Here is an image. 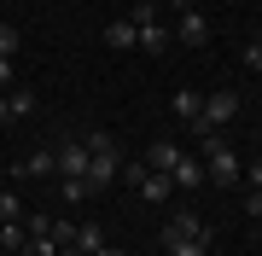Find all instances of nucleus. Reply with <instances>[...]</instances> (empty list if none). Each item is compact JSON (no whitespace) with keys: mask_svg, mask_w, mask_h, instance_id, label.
Segmentation results:
<instances>
[{"mask_svg":"<svg viewBox=\"0 0 262 256\" xmlns=\"http://www.w3.org/2000/svg\"><path fill=\"white\" fill-rule=\"evenodd\" d=\"M88 192H94V187H88V175H64V198H70V204H82Z\"/></svg>","mask_w":262,"mask_h":256,"instance_id":"nucleus-20","label":"nucleus"},{"mask_svg":"<svg viewBox=\"0 0 262 256\" xmlns=\"http://www.w3.org/2000/svg\"><path fill=\"white\" fill-rule=\"evenodd\" d=\"M181 157H187V152H181L175 140H151V152H146V169H158V175H169V169H175Z\"/></svg>","mask_w":262,"mask_h":256,"instance_id":"nucleus-10","label":"nucleus"},{"mask_svg":"<svg viewBox=\"0 0 262 256\" xmlns=\"http://www.w3.org/2000/svg\"><path fill=\"white\" fill-rule=\"evenodd\" d=\"M140 53H151V58L169 53V29H163V24H146V29H140Z\"/></svg>","mask_w":262,"mask_h":256,"instance_id":"nucleus-15","label":"nucleus"},{"mask_svg":"<svg viewBox=\"0 0 262 256\" xmlns=\"http://www.w3.org/2000/svg\"><path fill=\"white\" fill-rule=\"evenodd\" d=\"M233 117H239V94H233V87H215V94H204V134L227 128Z\"/></svg>","mask_w":262,"mask_h":256,"instance_id":"nucleus-3","label":"nucleus"},{"mask_svg":"<svg viewBox=\"0 0 262 256\" xmlns=\"http://www.w3.org/2000/svg\"><path fill=\"white\" fill-rule=\"evenodd\" d=\"M18 47H24V35L12 24H0V58H18Z\"/></svg>","mask_w":262,"mask_h":256,"instance_id":"nucleus-18","label":"nucleus"},{"mask_svg":"<svg viewBox=\"0 0 262 256\" xmlns=\"http://www.w3.org/2000/svg\"><path fill=\"white\" fill-rule=\"evenodd\" d=\"M6 111H12V123L35 117V94H29V87H12V94H6Z\"/></svg>","mask_w":262,"mask_h":256,"instance_id":"nucleus-13","label":"nucleus"},{"mask_svg":"<svg viewBox=\"0 0 262 256\" xmlns=\"http://www.w3.org/2000/svg\"><path fill=\"white\" fill-rule=\"evenodd\" d=\"M169 105H175V117H181L187 128H198V134H204V94H198V87H181Z\"/></svg>","mask_w":262,"mask_h":256,"instance_id":"nucleus-6","label":"nucleus"},{"mask_svg":"<svg viewBox=\"0 0 262 256\" xmlns=\"http://www.w3.org/2000/svg\"><path fill=\"white\" fill-rule=\"evenodd\" d=\"M122 175H128V187L140 192L146 204H169V192H175V180L158 175V169H146V163H134V169H122Z\"/></svg>","mask_w":262,"mask_h":256,"instance_id":"nucleus-2","label":"nucleus"},{"mask_svg":"<svg viewBox=\"0 0 262 256\" xmlns=\"http://www.w3.org/2000/svg\"><path fill=\"white\" fill-rule=\"evenodd\" d=\"M122 175V152H117V146H111V152H88V187H111V180Z\"/></svg>","mask_w":262,"mask_h":256,"instance_id":"nucleus-5","label":"nucleus"},{"mask_svg":"<svg viewBox=\"0 0 262 256\" xmlns=\"http://www.w3.org/2000/svg\"><path fill=\"white\" fill-rule=\"evenodd\" d=\"M0 175H6V169H0Z\"/></svg>","mask_w":262,"mask_h":256,"instance_id":"nucleus-33","label":"nucleus"},{"mask_svg":"<svg viewBox=\"0 0 262 256\" xmlns=\"http://www.w3.org/2000/svg\"><path fill=\"white\" fill-rule=\"evenodd\" d=\"M192 239H215V233H210V221H198V216H169V221H163V250L192 245Z\"/></svg>","mask_w":262,"mask_h":256,"instance_id":"nucleus-4","label":"nucleus"},{"mask_svg":"<svg viewBox=\"0 0 262 256\" xmlns=\"http://www.w3.org/2000/svg\"><path fill=\"white\" fill-rule=\"evenodd\" d=\"M169 256H215V239H192V245H175Z\"/></svg>","mask_w":262,"mask_h":256,"instance_id":"nucleus-21","label":"nucleus"},{"mask_svg":"<svg viewBox=\"0 0 262 256\" xmlns=\"http://www.w3.org/2000/svg\"><path fill=\"white\" fill-rule=\"evenodd\" d=\"M53 239L58 245H76V221H53Z\"/></svg>","mask_w":262,"mask_h":256,"instance_id":"nucleus-25","label":"nucleus"},{"mask_svg":"<svg viewBox=\"0 0 262 256\" xmlns=\"http://www.w3.org/2000/svg\"><path fill=\"white\" fill-rule=\"evenodd\" d=\"M187 6H198V0H175V12H187Z\"/></svg>","mask_w":262,"mask_h":256,"instance_id":"nucleus-31","label":"nucleus"},{"mask_svg":"<svg viewBox=\"0 0 262 256\" xmlns=\"http://www.w3.org/2000/svg\"><path fill=\"white\" fill-rule=\"evenodd\" d=\"M53 163H58V175H88V140H58Z\"/></svg>","mask_w":262,"mask_h":256,"instance_id":"nucleus-7","label":"nucleus"},{"mask_svg":"<svg viewBox=\"0 0 262 256\" xmlns=\"http://www.w3.org/2000/svg\"><path fill=\"white\" fill-rule=\"evenodd\" d=\"M24 239H29L24 221H0V250H6V256H18V250H24Z\"/></svg>","mask_w":262,"mask_h":256,"instance_id":"nucleus-14","label":"nucleus"},{"mask_svg":"<svg viewBox=\"0 0 262 256\" xmlns=\"http://www.w3.org/2000/svg\"><path fill=\"white\" fill-rule=\"evenodd\" d=\"M245 180V163L233 157V146H222L215 134H204V187H227L233 192Z\"/></svg>","mask_w":262,"mask_h":256,"instance_id":"nucleus-1","label":"nucleus"},{"mask_svg":"<svg viewBox=\"0 0 262 256\" xmlns=\"http://www.w3.org/2000/svg\"><path fill=\"white\" fill-rule=\"evenodd\" d=\"M94 256H128V250H117V245H99V250H94Z\"/></svg>","mask_w":262,"mask_h":256,"instance_id":"nucleus-29","label":"nucleus"},{"mask_svg":"<svg viewBox=\"0 0 262 256\" xmlns=\"http://www.w3.org/2000/svg\"><path fill=\"white\" fill-rule=\"evenodd\" d=\"M245 216H262V187H245Z\"/></svg>","mask_w":262,"mask_h":256,"instance_id":"nucleus-26","label":"nucleus"},{"mask_svg":"<svg viewBox=\"0 0 262 256\" xmlns=\"http://www.w3.org/2000/svg\"><path fill=\"white\" fill-rule=\"evenodd\" d=\"M175 35L187 41V47H204V41H210V18H204L198 6H187V12H181V24H175Z\"/></svg>","mask_w":262,"mask_h":256,"instance_id":"nucleus-8","label":"nucleus"},{"mask_svg":"<svg viewBox=\"0 0 262 256\" xmlns=\"http://www.w3.org/2000/svg\"><path fill=\"white\" fill-rule=\"evenodd\" d=\"M245 187H262V157H256V163H245Z\"/></svg>","mask_w":262,"mask_h":256,"instance_id":"nucleus-28","label":"nucleus"},{"mask_svg":"<svg viewBox=\"0 0 262 256\" xmlns=\"http://www.w3.org/2000/svg\"><path fill=\"white\" fill-rule=\"evenodd\" d=\"M0 221H24V204H18V192H6V187H0Z\"/></svg>","mask_w":262,"mask_h":256,"instance_id":"nucleus-19","label":"nucleus"},{"mask_svg":"<svg viewBox=\"0 0 262 256\" xmlns=\"http://www.w3.org/2000/svg\"><path fill=\"white\" fill-rule=\"evenodd\" d=\"M0 123H12V111H6V94H0Z\"/></svg>","mask_w":262,"mask_h":256,"instance_id":"nucleus-30","label":"nucleus"},{"mask_svg":"<svg viewBox=\"0 0 262 256\" xmlns=\"http://www.w3.org/2000/svg\"><path fill=\"white\" fill-rule=\"evenodd\" d=\"M245 70H262V41H256V35L245 41Z\"/></svg>","mask_w":262,"mask_h":256,"instance_id":"nucleus-24","label":"nucleus"},{"mask_svg":"<svg viewBox=\"0 0 262 256\" xmlns=\"http://www.w3.org/2000/svg\"><path fill=\"white\" fill-rule=\"evenodd\" d=\"M12 82H18V70H12V58H0V94H6Z\"/></svg>","mask_w":262,"mask_h":256,"instance_id":"nucleus-27","label":"nucleus"},{"mask_svg":"<svg viewBox=\"0 0 262 256\" xmlns=\"http://www.w3.org/2000/svg\"><path fill=\"white\" fill-rule=\"evenodd\" d=\"M18 175H29V180H47V175H58V163H53V152H29V157L18 163Z\"/></svg>","mask_w":262,"mask_h":256,"instance_id":"nucleus-12","label":"nucleus"},{"mask_svg":"<svg viewBox=\"0 0 262 256\" xmlns=\"http://www.w3.org/2000/svg\"><path fill=\"white\" fill-rule=\"evenodd\" d=\"M169 180H175L181 192H198V187H204V163H198V157H181L175 169H169Z\"/></svg>","mask_w":262,"mask_h":256,"instance_id":"nucleus-11","label":"nucleus"},{"mask_svg":"<svg viewBox=\"0 0 262 256\" xmlns=\"http://www.w3.org/2000/svg\"><path fill=\"white\" fill-rule=\"evenodd\" d=\"M58 250H64V245H58L53 233H35V239H24V250H18V256H58Z\"/></svg>","mask_w":262,"mask_h":256,"instance_id":"nucleus-16","label":"nucleus"},{"mask_svg":"<svg viewBox=\"0 0 262 256\" xmlns=\"http://www.w3.org/2000/svg\"><path fill=\"white\" fill-rule=\"evenodd\" d=\"M111 146H117V134H105V128L88 134V152H111Z\"/></svg>","mask_w":262,"mask_h":256,"instance_id":"nucleus-23","label":"nucleus"},{"mask_svg":"<svg viewBox=\"0 0 262 256\" xmlns=\"http://www.w3.org/2000/svg\"><path fill=\"white\" fill-rule=\"evenodd\" d=\"M256 41H262V29H256Z\"/></svg>","mask_w":262,"mask_h":256,"instance_id":"nucleus-32","label":"nucleus"},{"mask_svg":"<svg viewBox=\"0 0 262 256\" xmlns=\"http://www.w3.org/2000/svg\"><path fill=\"white\" fill-rule=\"evenodd\" d=\"M105 245V233H99V221H94V227H76V250H88V256H94Z\"/></svg>","mask_w":262,"mask_h":256,"instance_id":"nucleus-17","label":"nucleus"},{"mask_svg":"<svg viewBox=\"0 0 262 256\" xmlns=\"http://www.w3.org/2000/svg\"><path fill=\"white\" fill-rule=\"evenodd\" d=\"M146 24H158V0H140L134 6V29H146Z\"/></svg>","mask_w":262,"mask_h":256,"instance_id":"nucleus-22","label":"nucleus"},{"mask_svg":"<svg viewBox=\"0 0 262 256\" xmlns=\"http://www.w3.org/2000/svg\"><path fill=\"white\" fill-rule=\"evenodd\" d=\"M105 47H111V53H134V47H140V29H134V18L105 24Z\"/></svg>","mask_w":262,"mask_h":256,"instance_id":"nucleus-9","label":"nucleus"}]
</instances>
